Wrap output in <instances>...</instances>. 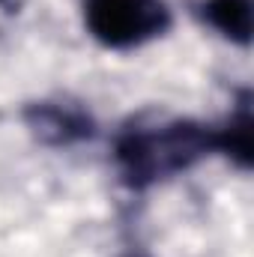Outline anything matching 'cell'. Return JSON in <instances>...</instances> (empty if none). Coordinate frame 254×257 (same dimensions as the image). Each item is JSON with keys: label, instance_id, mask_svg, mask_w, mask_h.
I'll list each match as a JSON object with an SVG mask.
<instances>
[{"label": "cell", "instance_id": "obj_4", "mask_svg": "<svg viewBox=\"0 0 254 257\" xmlns=\"http://www.w3.org/2000/svg\"><path fill=\"white\" fill-rule=\"evenodd\" d=\"M254 96L251 90H239L233 111L224 126L215 128V153H221L239 171L254 168Z\"/></svg>", "mask_w": 254, "mask_h": 257}, {"label": "cell", "instance_id": "obj_2", "mask_svg": "<svg viewBox=\"0 0 254 257\" xmlns=\"http://www.w3.org/2000/svg\"><path fill=\"white\" fill-rule=\"evenodd\" d=\"M84 24L99 45L132 51L165 36L174 15L168 0H84Z\"/></svg>", "mask_w": 254, "mask_h": 257}, {"label": "cell", "instance_id": "obj_3", "mask_svg": "<svg viewBox=\"0 0 254 257\" xmlns=\"http://www.w3.org/2000/svg\"><path fill=\"white\" fill-rule=\"evenodd\" d=\"M21 120L27 132L45 147H75L93 141L99 132L96 117L75 102H27L21 108Z\"/></svg>", "mask_w": 254, "mask_h": 257}, {"label": "cell", "instance_id": "obj_1", "mask_svg": "<svg viewBox=\"0 0 254 257\" xmlns=\"http://www.w3.org/2000/svg\"><path fill=\"white\" fill-rule=\"evenodd\" d=\"M209 153H215V128L197 120H132L114 138V165L132 192L189 171Z\"/></svg>", "mask_w": 254, "mask_h": 257}, {"label": "cell", "instance_id": "obj_5", "mask_svg": "<svg viewBox=\"0 0 254 257\" xmlns=\"http://www.w3.org/2000/svg\"><path fill=\"white\" fill-rule=\"evenodd\" d=\"M194 15L203 24H209L215 33H221L227 42L239 48L251 45L254 0H197Z\"/></svg>", "mask_w": 254, "mask_h": 257}, {"label": "cell", "instance_id": "obj_6", "mask_svg": "<svg viewBox=\"0 0 254 257\" xmlns=\"http://www.w3.org/2000/svg\"><path fill=\"white\" fill-rule=\"evenodd\" d=\"M117 257H150V254L141 251V248H129V251H123V254H117Z\"/></svg>", "mask_w": 254, "mask_h": 257}]
</instances>
